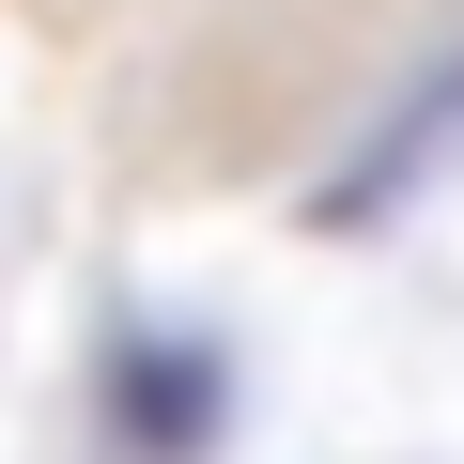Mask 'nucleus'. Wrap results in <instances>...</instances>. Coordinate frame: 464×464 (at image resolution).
Segmentation results:
<instances>
[{
	"mask_svg": "<svg viewBox=\"0 0 464 464\" xmlns=\"http://www.w3.org/2000/svg\"><path fill=\"white\" fill-rule=\"evenodd\" d=\"M124 418H140V433H170V449H186V433H201V418H217V402H201V356H124Z\"/></svg>",
	"mask_w": 464,
	"mask_h": 464,
	"instance_id": "obj_1",
	"label": "nucleus"
},
{
	"mask_svg": "<svg viewBox=\"0 0 464 464\" xmlns=\"http://www.w3.org/2000/svg\"><path fill=\"white\" fill-rule=\"evenodd\" d=\"M449 124H464V78H433V93H418V109L387 124V155H372V186H387V170H418V155H433Z\"/></svg>",
	"mask_w": 464,
	"mask_h": 464,
	"instance_id": "obj_2",
	"label": "nucleus"
}]
</instances>
